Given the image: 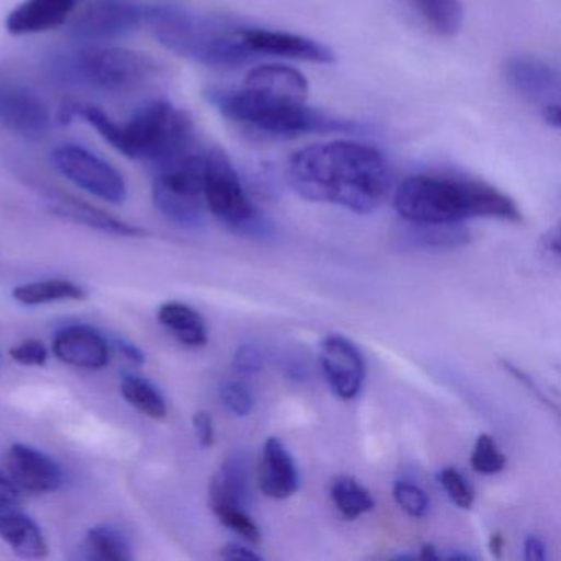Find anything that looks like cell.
I'll use <instances>...</instances> for the list:
<instances>
[{
	"mask_svg": "<svg viewBox=\"0 0 561 561\" xmlns=\"http://www.w3.org/2000/svg\"><path fill=\"white\" fill-rule=\"evenodd\" d=\"M160 324L176 341L188 347H203L208 343V328L195 308L180 301H169L159 308Z\"/></svg>",
	"mask_w": 561,
	"mask_h": 561,
	"instance_id": "obj_23",
	"label": "cell"
},
{
	"mask_svg": "<svg viewBox=\"0 0 561 561\" xmlns=\"http://www.w3.org/2000/svg\"><path fill=\"white\" fill-rule=\"evenodd\" d=\"M121 129L119 153L153 169L196 149L192 119L169 101L147 103Z\"/></svg>",
	"mask_w": 561,
	"mask_h": 561,
	"instance_id": "obj_6",
	"label": "cell"
},
{
	"mask_svg": "<svg viewBox=\"0 0 561 561\" xmlns=\"http://www.w3.org/2000/svg\"><path fill=\"white\" fill-rule=\"evenodd\" d=\"M47 208L51 215L65 219V221L75 222V225L84 226V228L94 229V231L104 232V234L119 236V238H144L147 234L144 229L129 222L117 219L116 216L94 208L90 203L81 202L75 196L61 192H47Z\"/></svg>",
	"mask_w": 561,
	"mask_h": 561,
	"instance_id": "obj_17",
	"label": "cell"
},
{
	"mask_svg": "<svg viewBox=\"0 0 561 561\" xmlns=\"http://www.w3.org/2000/svg\"><path fill=\"white\" fill-rule=\"evenodd\" d=\"M88 557L101 561H129L134 554L127 538L114 527L91 528L84 540Z\"/></svg>",
	"mask_w": 561,
	"mask_h": 561,
	"instance_id": "obj_29",
	"label": "cell"
},
{
	"mask_svg": "<svg viewBox=\"0 0 561 561\" xmlns=\"http://www.w3.org/2000/svg\"><path fill=\"white\" fill-rule=\"evenodd\" d=\"M54 353L61 363L78 369H103L111 359L106 337L87 324H77L58 331L55 334Z\"/></svg>",
	"mask_w": 561,
	"mask_h": 561,
	"instance_id": "obj_15",
	"label": "cell"
},
{
	"mask_svg": "<svg viewBox=\"0 0 561 561\" xmlns=\"http://www.w3.org/2000/svg\"><path fill=\"white\" fill-rule=\"evenodd\" d=\"M50 124V110L34 88L0 75V129L38 139L48 133Z\"/></svg>",
	"mask_w": 561,
	"mask_h": 561,
	"instance_id": "obj_10",
	"label": "cell"
},
{
	"mask_svg": "<svg viewBox=\"0 0 561 561\" xmlns=\"http://www.w3.org/2000/svg\"><path fill=\"white\" fill-rule=\"evenodd\" d=\"M541 117L551 127H560V104H548L541 107Z\"/></svg>",
	"mask_w": 561,
	"mask_h": 561,
	"instance_id": "obj_42",
	"label": "cell"
},
{
	"mask_svg": "<svg viewBox=\"0 0 561 561\" xmlns=\"http://www.w3.org/2000/svg\"><path fill=\"white\" fill-rule=\"evenodd\" d=\"M320 366L331 390L341 400H353L363 389L366 366L356 344L340 334L321 341Z\"/></svg>",
	"mask_w": 561,
	"mask_h": 561,
	"instance_id": "obj_12",
	"label": "cell"
},
{
	"mask_svg": "<svg viewBox=\"0 0 561 561\" xmlns=\"http://www.w3.org/2000/svg\"><path fill=\"white\" fill-rule=\"evenodd\" d=\"M193 428L203 448L215 445V423L208 412H196L193 415Z\"/></svg>",
	"mask_w": 561,
	"mask_h": 561,
	"instance_id": "obj_38",
	"label": "cell"
},
{
	"mask_svg": "<svg viewBox=\"0 0 561 561\" xmlns=\"http://www.w3.org/2000/svg\"><path fill=\"white\" fill-rule=\"evenodd\" d=\"M264 363L265 357L261 347L251 343L239 346L236 350L234 357H232V367L241 376H255V374L261 373Z\"/></svg>",
	"mask_w": 561,
	"mask_h": 561,
	"instance_id": "obj_35",
	"label": "cell"
},
{
	"mask_svg": "<svg viewBox=\"0 0 561 561\" xmlns=\"http://www.w3.org/2000/svg\"><path fill=\"white\" fill-rule=\"evenodd\" d=\"M12 295L19 304L27 305V307L60 304V301H81L88 298V291L81 285L64 280V278L31 282V284L14 288Z\"/></svg>",
	"mask_w": 561,
	"mask_h": 561,
	"instance_id": "obj_25",
	"label": "cell"
},
{
	"mask_svg": "<svg viewBox=\"0 0 561 561\" xmlns=\"http://www.w3.org/2000/svg\"><path fill=\"white\" fill-rule=\"evenodd\" d=\"M413 11L439 37H456L465 22L459 0H409Z\"/></svg>",
	"mask_w": 561,
	"mask_h": 561,
	"instance_id": "obj_26",
	"label": "cell"
},
{
	"mask_svg": "<svg viewBox=\"0 0 561 561\" xmlns=\"http://www.w3.org/2000/svg\"><path fill=\"white\" fill-rule=\"evenodd\" d=\"M257 478L261 491L267 497L277 499V501L290 497L300 485L294 458L285 448L284 443L275 436L268 438L262 449Z\"/></svg>",
	"mask_w": 561,
	"mask_h": 561,
	"instance_id": "obj_19",
	"label": "cell"
},
{
	"mask_svg": "<svg viewBox=\"0 0 561 561\" xmlns=\"http://www.w3.org/2000/svg\"><path fill=\"white\" fill-rule=\"evenodd\" d=\"M504 453L499 449L497 443L491 435H481L476 439L471 455V466L479 474L492 476L505 468Z\"/></svg>",
	"mask_w": 561,
	"mask_h": 561,
	"instance_id": "obj_30",
	"label": "cell"
},
{
	"mask_svg": "<svg viewBox=\"0 0 561 561\" xmlns=\"http://www.w3.org/2000/svg\"><path fill=\"white\" fill-rule=\"evenodd\" d=\"M205 157L206 153L193 149L156 169L153 203L167 219L182 228L198 229L205 225Z\"/></svg>",
	"mask_w": 561,
	"mask_h": 561,
	"instance_id": "obj_8",
	"label": "cell"
},
{
	"mask_svg": "<svg viewBox=\"0 0 561 561\" xmlns=\"http://www.w3.org/2000/svg\"><path fill=\"white\" fill-rule=\"evenodd\" d=\"M288 182L308 202L367 215L389 198L392 172L386 157L373 146L337 140L294 153L288 162Z\"/></svg>",
	"mask_w": 561,
	"mask_h": 561,
	"instance_id": "obj_1",
	"label": "cell"
},
{
	"mask_svg": "<svg viewBox=\"0 0 561 561\" xmlns=\"http://www.w3.org/2000/svg\"><path fill=\"white\" fill-rule=\"evenodd\" d=\"M51 70L65 83L110 94L133 93L160 73L159 64L149 55L119 47H90L64 55Z\"/></svg>",
	"mask_w": 561,
	"mask_h": 561,
	"instance_id": "obj_5",
	"label": "cell"
},
{
	"mask_svg": "<svg viewBox=\"0 0 561 561\" xmlns=\"http://www.w3.org/2000/svg\"><path fill=\"white\" fill-rule=\"evenodd\" d=\"M146 8L133 0H91L70 25L77 41L106 42L124 37L144 22Z\"/></svg>",
	"mask_w": 561,
	"mask_h": 561,
	"instance_id": "obj_11",
	"label": "cell"
},
{
	"mask_svg": "<svg viewBox=\"0 0 561 561\" xmlns=\"http://www.w3.org/2000/svg\"><path fill=\"white\" fill-rule=\"evenodd\" d=\"M114 344H116L119 353L124 354V357H126L127 360H130V363L140 366V364H144V360H146V356H144L142 351H140L139 347L134 346V344L127 343V341L123 340H116L114 341Z\"/></svg>",
	"mask_w": 561,
	"mask_h": 561,
	"instance_id": "obj_41",
	"label": "cell"
},
{
	"mask_svg": "<svg viewBox=\"0 0 561 561\" xmlns=\"http://www.w3.org/2000/svg\"><path fill=\"white\" fill-rule=\"evenodd\" d=\"M0 538L21 558L42 560L48 557L44 531L21 508L0 514Z\"/></svg>",
	"mask_w": 561,
	"mask_h": 561,
	"instance_id": "obj_21",
	"label": "cell"
},
{
	"mask_svg": "<svg viewBox=\"0 0 561 561\" xmlns=\"http://www.w3.org/2000/svg\"><path fill=\"white\" fill-rule=\"evenodd\" d=\"M222 405L238 416H248L254 409V397L251 390L238 380H228L219 389Z\"/></svg>",
	"mask_w": 561,
	"mask_h": 561,
	"instance_id": "obj_34",
	"label": "cell"
},
{
	"mask_svg": "<svg viewBox=\"0 0 561 561\" xmlns=\"http://www.w3.org/2000/svg\"><path fill=\"white\" fill-rule=\"evenodd\" d=\"M225 527L236 531L249 543L257 545L261 541V528L255 524L254 518L248 514L245 508L241 507H221L213 511Z\"/></svg>",
	"mask_w": 561,
	"mask_h": 561,
	"instance_id": "obj_31",
	"label": "cell"
},
{
	"mask_svg": "<svg viewBox=\"0 0 561 561\" xmlns=\"http://www.w3.org/2000/svg\"><path fill=\"white\" fill-rule=\"evenodd\" d=\"M11 357L22 366L42 367L47 364L48 351L42 341L27 340L12 347Z\"/></svg>",
	"mask_w": 561,
	"mask_h": 561,
	"instance_id": "obj_36",
	"label": "cell"
},
{
	"mask_svg": "<svg viewBox=\"0 0 561 561\" xmlns=\"http://www.w3.org/2000/svg\"><path fill=\"white\" fill-rule=\"evenodd\" d=\"M543 245L548 254L553 255L554 259L560 257V234H558V229L545 236Z\"/></svg>",
	"mask_w": 561,
	"mask_h": 561,
	"instance_id": "obj_43",
	"label": "cell"
},
{
	"mask_svg": "<svg viewBox=\"0 0 561 561\" xmlns=\"http://www.w3.org/2000/svg\"><path fill=\"white\" fill-rule=\"evenodd\" d=\"M505 540L502 537V534L499 531H494L489 538V551H491L492 557L502 558V551H504Z\"/></svg>",
	"mask_w": 561,
	"mask_h": 561,
	"instance_id": "obj_44",
	"label": "cell"
},
{
	"mask_svg": "<svg viewBox=\"0 0 561 561\" xmlns=\"http://www.w3.org/2000/svg\"><path fill=\"white\" fill-rule=\"evenodd\" d=\"M22 502L24 499H22L21 489L12 482L8 474L0 472V514L21 508Z\"/></svg>",
	"mask_w": 561,
	"mask_h": 561,
	"instance_id": "obj_37",
	"label": "cell"
},
{
	"mask_svg": "<svg viewBox=\"0 0 561 561\" xmlns=\"http://www.w3.org/2000/svg\"><path fill=\"white\" fill-rule=\"evenodd\" d=\"M203 196L206 209L231 231L257 239L271 234V226L245 195L241 179L225 150L206 152Z\"/></svg>",
	"mask_w": 561,
	"mask_h": 561,
	"instance_id": "obj_7",
	"label": "cell"
},
{
	"mask_svg": "<svg viewBox=\"0 0 561 561\" xmlns=\"http://www.w3.org/2000/svg\"><path fill=\"white\" fill-rule=\"evenodd\" d=\"M251 499L249 488V466L242 455H231L222 462L209 484V507L248 508Z\"/></svg>",
	"mask_w": 561,
	"mask_h": 561,
	"instance_id": "obj_20",
	"label": "cell"
},
{
	"mask_svg": "<svg viewBox=\"0 0 561 561\" xmlns=\"http://www.w3.org/2000/svg\"><path fill=\"white\" fill-rule=\"evenodd\" d=\"M244 88L295 101H307L308 96L307 78L300 71L284 65H262L254 68L245 78Z\"/></svg>",
	"mask_w": 561,
	"mask_h": 561,
	"instance_id": "obj_22",
	"label": "cell"
},
{
	"mask_svg": "<svg viewBox=\"0 0 561 561\" xmlns=\"http://www.w3.org/2000/svg\"><path fill=\"white\" fill-rule=\"evenodd\" d=\"M524 553L525 560L545 561L547 560V545L543 543L541 538L531 535V537L525 538Z\"/></svg>",
	"mask_w": 561,
	"mask_h": 561,
	"instance_id": "obj_40",
	"label": "cell"
},
{
	"mask_svg": "<svg viewBox=\"0 0 561 561\" xmlns=\"http://www.w3.org/2000/svg\"><path fill=\"white\" fill-rule=\"evenodd\" d=\"M245 47L259 57L290 58V60L310 61V64H333L334 54L327 45L318 44L300 35L284 32L245 28Z\"/></svg>",
	"mask_w": 561,
	"mask_h": 561,
	"instance_id": "obj_14",
	"label": "cell"
},
{
	"mask_svg": "<svg viewBox=\"0 0 561 561\" xmlns=\"http://www.w3.org/2000/svg\"><path fill=\"white\" fill-rule=\"evenodd\" d=\"M209 103L232 123L277 137L307 134H363L367 127L356 121L340 119L308 107L305 101L288 100L242 88L238 91L211 90Z\"/></svg>",
	"mask_w": 561,
	"mask_h": 561,
	"instance_id": "obj_4",
	"label": "cell"
},
{
	"mask_svg": "<svg viewBox=\"0 0 561 561\" xmlns=\"http://www.w3.org/2000/svg\"><path fill=\"white\" fill-rule=\"evenodd\" d=\"M51 162L65 179L90 195L111 205H123L126 202V180L119 170L91 150L67 144L51 152Z\"/></svg>",
	"mask_w": 561,
	"mask_h": 561,
	"instance_id": "obj_9",
	"label": "cell"
},
{
	"mask_svg": "<svg viewBox=\"0 0 561 561\" xmlns=\"http://www.w3.org/2000/svg\"><path fill=\"white\" fill-rule=\"evenodd\" d=\"M400 218L413 225H459L466 219L522 221L517 205L494 186L453 175H415L393 195Z\"/></svg>",
	"mask_w": 561,
	"mask_h": 561,
	"instance_id": "obj_2",
	"label": "cell"
},
{
	"mask_svg": "<svg viewBox=\"0 0 561 561\" xmlns=\"http://www.w3.org/2000/svg\"><path fill=\"white\" fill-rule=\"evenodd\" d=\"M144 22L167 50L205 67L236 68L255 60L245 47L248 27L232 19L163 2L146 8Z\"/></svg>",
	"mask_w": 561,
	"mask_h": 561,
	"instance_id": "obj_3",
	"label": "cell"
},
{
	"mask_svg": "<svg viewBox=\"0 0 561 561\" xmlns=\"http://www.w3.org/2000/svg\"><path fill=\"white\" fill-rule=\"evenodd\" d=\"M331 499L337 512L350 522L373 511L376 505L373 494L351 476L334 479L331 484Z\"/></svg>",
	"mask_w": 561,
	"mask_h": 561,
	"instance_id": "obj_27",
	"label": "cell"
},
{
	"mask_svg": "<svg viewBox=\"0 0 561 561\" xmlns=\"http://www.w3.org/2000/svg\"><path fill=\"white\" fill-rule=\"evenodd\" d=\"M8 476L22 492L31 494H50L65 482L64 469L55 459L21 443L9 448Z\"/></svg>",
	"mask_w": 561,
	"mask_h": 561,
	"instance_id": "obj_13",
	"label": "cell"
},
{
	"mask_svg": "<svg viewBox=\"0 0 561 561\" xmlns=\"http://www.w3.org/2000/svg\"><path fill=\"white\" fill-rule=\"evenodd\" d=\"M121 393L124 399L139 410L144 415L153 420H163L169 413L167 400L160 390L149 380L137 376H124L121 382Z\"/></svg>",
	"mask_w": 561,
	"mask_h": 561,
	"instance_id": "obj_28",
	"label": "cell"
},
{
	"mask_svg": "<svg viewBox=\"0 0 561 561\" xmlns=\"http://www.w3.org/2000/svg\"><path fill=\"white\" fill-rule=\"evenodd\" d=\"M419 558H423V560H439L442 554L436 551V547L433 545L425 543L422 548H420Z\"/></svg>",
	"mask_w": 561,
	"mask_h": 561,
	"instance_id": "obj_45",
	"label": "cell"
},
{
	"mask_svg": "<svg viewBox=\"0 0 561 561\" xmlns=\"http://www.w3.org/2000/svg\"><path fill=\"white\" fill-rule=\"evenodd\" d=\"M468 229L459 225H413L403 231L402 242L416 251H448L469 242Z\"/></svg>",
	"mask_w": 561,
	"mask_h": 561,
	"instance_id": "obj_24",
	"label": "cell"
},
{
	"mask_svg": "<svg viewBox=\"0 0 561 561\" xmlns=\"http://www.w3.org/2000/svg\"><path fill=\"white\" fill-rule=\"evenodd\" d=\"M80 0H25L9 14L5 27L11 35L44 34L67 24Z\"/></svg>",
	"mask_w": 561,
	"mask_h": 561,
	"instance_id": "obj_18",
	"label": "cell"
},
{
	"mask_svg": "<svg viewBox=\"0 0 561 561\" xmlns=\"http://www.w3.org/2000/svg\"><path fill=\"white\" fill-rule=\"evenodd\" d=\"M439 482L445 489L448 497L451 499L453 504L458 505L459 508L469 511L474 504V489L469 484L468 479L455 468H445L439 472Z\"/></svg>",
	"mask_w": 561,
	"mask_h": 561,
	"instance_id": "obj_33",
	"label": "cell"
},
{
	"mask_svg": "<svg viewBox=\"0 0 561 561\" xmlns=\"http://www.w3.org/2000/svg\"><path fill=\"white\" fill-rule=\"evenodd\" d=\"M508 84L525 100L540 104H560V75L550 65L535 58L514 57L505 65Z\"/></svg>",
	"mask_w": 561,
	"mask_h": 561,
	"instance_id": "obj_16",
	"label": "cell"
},
{
	"mask_svg": "<svg viewBox=\"0 0 561 561\" xmlns=\"http://www.w3.org/2000/svg\"><path fill=\"white\" fill-rule=\"evenodd\" d=\"M221 557L225 560H262L261 554L252 548L239 543H228L221 548Z\"/></svg>",
	"mask_w": 561,
	"mask_h": 561,
	"instance_id": "obj_39",
	"label": "cell"
},
{
	"mask_svg": "<svg viewBox=\"0 0 561 561\" xmlns=\"http://www.w3.org/2000/svg\"><path fill=\"white\" fill-rule=\"evenodd\" d=\"M393 499L405 514L413 518H423L430 511V499L420 485L399 481L393 485Z\"/></svg>",
	"mask_w": 561,
	"mask_h": 561,
	"instance_id": "obj_32",
	"label": "cell"
}]
</instances>
